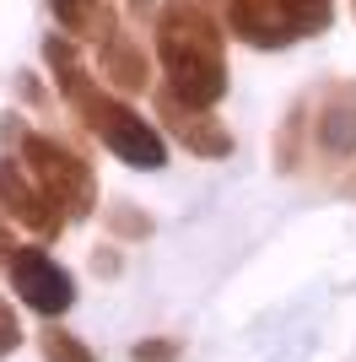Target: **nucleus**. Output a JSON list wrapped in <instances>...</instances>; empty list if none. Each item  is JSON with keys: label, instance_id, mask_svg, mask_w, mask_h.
I'll use <instances>...</instances> for the list:
<instances>
[{"label": "nucleus", "instance_id": "obj_1", "mask_svg": "<svg viewBox=\"0 0 356 362\" xmlns=\"http://www.w3.org/2000/svg\"><path fill=\"white\" fill-rule=\"evenodd\" d=\"M157 60L167 87L194 108H216L227 98V49L222 28L200 0H167L157 11Z\"/></svg>", "mask_w": 356, "mask_h": 362}, {"label": "nucleus", "instance_id": "obj_2", "mask_svg": "<svg viewBox=\"0 0 356 362\" xmlns=\"http://www.w3.org/2000/svg\"><path fill=\"white\" fill-rule=\"evenodd\" d=\"M76 114H81V124L114 151L119 163H130V168H162L167 163L162 130H151L130 103H119L108 92H87V98L76 103Z\"/></svg>", "mask_w": 356, "mask_h": 362}, {"label": "nucleus", "instance_id": "obj_3", "mask_svg": "<svg viewBox=\"0 0 356 362\" xmlns=\"http://www.w3.org/2000/svg\"><path fill=\"white\" fill-rule=\"evenodd\" d=\"M22 163H28V173L44 184L71 216H92V206H97V184H92V168L81 163L76 151H65L59 141H49V136H22Z\"/></svg>", "mask_w": 356, "mask_h": 362}, {"label": "nucleus", "instance_id": "obj_4", "mask_svg": "<svg viewBox=\"0 0 356 362\" xmlns=\"http://www.w3.org/2000/svg\"><path fill=\"white\" fill-rule=\"evenodd\" d=\"M6 271H11L16 298L28 303V308H38L44 319H59V314H65V308L76 303V281H71V271H65L59 259H49L44 249H16V255L6 259Z\"/></svg>", "mask_w": 356, "mask_h": 362}, {"label": "nucleus", "instance_id": "obj_5", "mask_svg": "<svg viewBox=\"0 0 356 362\" xmlns=\"http://www.w3.org/2000/svg\"><path fill=\"white\" fill-rule=\"evenodd\" d=\"M0 206H6L11 222H22L28 233H38V238H59V227H65V216H59L65 206L32 179L28 168L6 163V157H0Z\"/></svg>", "mask_w": 356, "mask_h": 362}, {"label": "nucleus", "instance_id": "obj_6", "mask_svg": "<svg viewBox=\"0 0 356 362\" xmlns=\"http://www.w3.org/2000/svg\"><path fill=\"white\" fill-rule=\"evenodd\" d=\"M157 108H162V124L178 136V146H184V151L206 157V163H216V157H232V136H227L222 124L210 119L206 108L184 103V98H178L173 87H167V92H157Z\"/></svg>", "mask_w": 356, "mask_h": 362}, {"label": "nucleus", "instance_id": "obj_7", "mask_svg": "<svg viewBox=\"0 0 356 362\" xmlns=\"http://www.w3.org/2000/svg\"><path fill=\"white\" fill-rule=\"evenodd\" d=\"M227 16H232V28L259 49H281V44H292V38H302L286 0H227Z\"/></svg>", "mask_w": 356, "mask_h": 362}, {"label": "nucleus", "instance_id": "obj_8", "mask_svg": "<svg viewBox=\"0 0 356 362\" xmlns=\"http://www.w3.org/2000/svg\"><path fill=\"white\" fill-rule=\"evenodd\" d=\"M319 151L345 163L356 157V92H329V103L319 108Z\"/></svg>", "mask_w": 356, "mask_h": 362}, {"label": "nucleus", "instance_id": "obj_9", "mask_svg": "<svg viewBox=\"0 0 356 362\" xmlns=\"http://www.w3.org/2000/svg\"><path fill=\"white\" fill-rule=\"evenodd\" d=\"M97 60H103V76L114 81V87H124V92H141L151 81V65H146V54L124 38V33H108L103 38V49H97Z\"/></svg>", "mask_w": 356, "mask_h": 362}, {"label": "nucleus", "instance_id": "obj_10", "mask_svg": "<svg viewBox=\"0 0 356 362\" xmlns=\"http://www.w3.org/2000/svg\"><path fill=\"white\" fill-rule=\"evenodd\" d=\"M49 11H54V22L71 33V38H97V44H103L108 33H114L108 0H49Z\"/></svg>", "mask_w": 356, "mask_h": 362}, {"label": "nucleus", "instance_id": "obj_11", "mask_svg": "<svg viewBox=\"0 0 356 362\" xmlns=\"http://www.w3.org/2000/svg\"><path fill=\"white\" fill-rule=\"evenodd\" d=\"M38 346H44V362H97V357H92V346H81L71 330H54V325H44Z\"/></svg>", "mask_w": 356, "mask_h": 362}, {"label": "nucleus", "instance_id": "obj_12", "mask_svg": "<svg viewBox=\"0 0 356 362\" xmlns=\"http://www.w3.org/2000/svg\"><path fill=\"white\" fill-rule=\"evenodd\" d=\"M286 6H292V16H297V33L329 28V0H286Z\"/></svg>", "mask_w": 356, "mask_h": 362}, {"label": "nucleus", "instance_id": "obj_13", "mask_svg": "<svg viewBox=\"0 0 356 362\" xmlns=\"http://www.w3.org/2000/svg\"><path fill=\"white\" fill-rule=\"evenodd\" d=\"M108 227H114L119 238H146V233H151L146 211H135V206H114V216H108Z\"/></svg>", "mask_w": 356, "mask_h": 362}, {"label": "nucleus", "instance_id": "obj_14", "mask_svg": "<svg viewBox=\"0 0 356 362\" xmlns=\"http://www.w3.org/2000/svg\"><path fill=\"white\" fill-rule=\"evenodd\" d=\"M16 346H22V325H16V314H11V303L0 298V357H11Z\"/></svg>", "mask_w": 356, "mask_h": 362}, {"label": "nucleus", "instance_id": "obj_15", "mask_svg": "<svg viewBox=\"0 0 356 362\" xmlns=\"http://www.w3.org/2000/svg\"><path fill=\"white\" fill-rule=\"evenodd\" d=\"M135 362H178V341H141V346H130Z\"/></svg>", "mask_w": 356, "mask_h": 362}, {"label": "nucleus", "instance_id": "obj_16", "mask_svg": "<svg viewBox=\"0 0 356 362\" xmlns=\"http://www.w3.org/2000/svg\"><path fill=\"white\" fill-rule=\"evenodd\" d=\"M11 255H16V249H11V233H6V222H0V265H6Z\"/></svg>", "mask_w": 356, "mask_h": 362}, {"label": "nucleus", "instance_id": "obj_17", "mask_svg": "<svg viewBox=\"0 0 356 362\" xmlns=\"http://www.w3.org/2000/svg\"><path fill=\"white\" fill-rule=\"evenodd\" d=\"M351 6H356V0H351Z\"/></svg>", "mask_w": 356, "mask_h": 362}]
</instances>
